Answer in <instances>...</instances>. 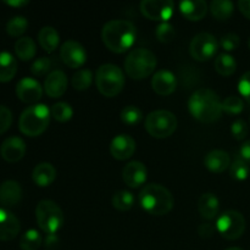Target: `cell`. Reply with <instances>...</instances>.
I'll use <instances>...</instances> for the list:
<instances>
[{
	"mask_svg": "<svg viewBox=\"0 0 250 250\" xmlns=\"http://www.w3.org/2000/svg\"><path fill=\"white\" fill-rule=\"evenodd\" d=\"M102 38L110 51L121 54L134 44L137 29L132 22L126 20H111L103 27Z\"/></svg>",
	"mask_w": 250,
	"mask_h": 250,
	"instance_id": "obj_1",
	"label": "cell"
},
{
	"mask_svg": "<svg viewBox=\"0 0 250 250\" xmlns=\"http://www.w3.org/2000/svg\"><path fill=\"white\" fill-rule=\"evenodd\" d=\"M188 109L192 116L198 121L211 124L221 117L222 103L214 90L202 88L190 95Z\"/></svg>",
	"mask_w": 250,
	"mask_h": 250,
	"instance_id": "obj_2",
	"label": "cell"
},
{
	"mask_svg": "<svg viewBox=\"0 0 250 250\" xmlns=\"http://www.w3.org/2000/svg\"><path fill=\"white\" fill-rule=\"evenodd\" d=\"M142 209L154 216H164L173 208V197L167 188L151 183L146 186L138 195Z\"/></svg>",
	"mask_w": 250,
	"mask_h": 250,
	"instance_id": "obj_3",
	"label": "cell"
},
{
	"mask_svg": "<svg viewBox=\"0 0 250 250\" xmlns=\"http://www.w3.org/2000/svg\"><path fill=\"white\" fill-rule=\"evenodd\" d=\"M50 110L44 104H36L27 107L20 116V131L28 137L41 136L49 126Z\"/></svg>",
	"mask_w": 250,
	"mask_h": 250,
	"instance_id": "obj_4",
	"label": "cell"
},
{
	"mask_svg": "<svg viewBox=\"0 0 250 250\" xmlns=\"http://www.w3.org/2000/svg\"><path fill=\"white\" fill-rule=\"evenodd\" d=\"M158 61L153 51L144 48L132 50L125 60V70L131 78L137 81L149 77L155 71Z\"/></svg>",
	"mask_w": 250,
	"mask_h": 250,
	"instance_id": "obj_5",
	"label": "cell"
},
{
	"mask_svg": "<svg viewBox=\"0 0 250 250\" xmlns=\"http://www.w3.org/2000/svg\"><path fill=\"white\" fill-rule=\"evenodd\" d=\"M97 88L104 97L112 98L125 87V75L121 68L112 63H104L97 71Z\"/></svg>",
	"mask_w": 250,
	"mask_h": 250,
	"instance_id": "obj_6",
	"label": "cell"
},
{
	"mask_svg": "<svg viewBox=\"0 0 250 250\" xmlns=\"http://www.w3.org/2000/svg\"><path fill=\"white\" fill-rule=\"evenodd\" d=\"M38 226L46 234H54L62 227L63 212L53 200H41L36 208Z\"/></svg>",
	"mask_w": 250,
	"mask_h": 250,
	"instance_id": "obj_7",
	"label": "cell"
},
{
	"mask_svg": "<svg viewBox=\"0 0 250 250\" xmlns=\"http://www.w3.org/2000/svg\"><path fill=\"white\" fill-rule=\"evenodd\" d=\"M177 128V119L167 110H155L146 119V129L151 137L158 139L167 138Z\"/></svg>",
	"mask_w": 250,
	"mask_h": 250,
	"instance_id": "obj_8",
	"label": "cell"
},
{
	"mask_svg": "<svg viewBox=\"0 0 250 250\" xmlns=\"http://www.w3.org/2000/svg\"><path fill=\"white\" fill-rule=\"evenodd\" d=\"M216 229L227 241H236L246 231V220L241 212L227 210L217 219Z\"/></svg>",
	"mask_w": 250,
	"mask_h": 250,
	"instance_id": "obj_9",
	"label": "cell"
},
{
	"mask_svg": "<svg viewBox=\"0 0 250 250\" xmlns=\"http://www.w3.org/2000/svg\"><path fill=\"white\" fill-rule=\"evenodd\" d=\"M219 50V42L212 34L202 32L192 39L189 53L197 61H208L214 58Z\"/></svg>",
	"mask_w": 250,
	"mask_h": 250,
	"instance_id": "obj_10",
	"label": "cell"
},
{
	"mask_svg": "<svg viewBox=\"0 0 250 250\" xmlns=\"http://www.w3.org/2000/svg\"><path fill=\"white\" fill-rule=\"evenodd\" d=\"M141 11L146 19L167 22L175 11V4L171 0H143Z\"/></svg>",
	"mask_w": 250,
	"mask_h": 250,
	"instance_id": "obj_11",
	"label": "cell"
},
{
	"mask_svg": "<svg viewBox=\"0 0 250 250\" xmlns=\"http://www.w3.org/2000/svg\"><path fill=\"white\" fill-rule=\"evenodd\" d=\"M60 58L65 65L78 68L87 61V53L82 44L76 41H66L60 49Z\"/></svg>",
	"mask_w": 250,
	"mask_h": 250,
	"instance_id": "obj_12",
	"label": "cell"
},
{
	"mask_svg": "<svg viewBox=\"0 0 250 250\" xmlns=\"http://www.w3.org/2000/svg\"><path fill=\"white\" fill-rule=\"evenodd\" d=\"M16 95L21 102L33 104L42 98L43 88L34 78L24 77L16 84Z\"/></svg>",
	"mask_w": 250,
	"mask_h": 250,
	"instance_id": "obj_13",
	"label": "cell"
},
{
	"mask_svg": "<svg viewBox=\"0 0 250 250\" xmlns=\"http://www.w3.org/2000/svg\"><path fill=\"white\" fill-rule=\"evenodd\" d=\"M122 178L129 188H138L146 182L148 170L141 161H131L124 167Z\"/></svg>",
	"mask_w": 250,
	"mask_h": 250,
	"instance_id": "obj_14",
	"label": "cell"
},
{
	"mask_svg": "<svg viewBox=\"0 0 250 250\" xmlns=\"http://www.w3.org/2000/svg\"><path fill=\"white\" fill-rule=\"evenodd\" d=\"M136 141L129 134H119L110 144V153L116 160H127L136 151Z\"/></svg>",
	"mask_w": 250,
	"mask_h": 250,
	"instance_id": "obj_15",
	"label": "cell"
},
{
	"mask_svg": "<svg viewBox=\"0 0 250 250\" xmlns=\"http://www.w3.org/2000/svg\"><path fill=\"white\" fill-rule=\"evenodd\" d=\"M0 154L7 163H16L21 160L26 154V143L23 139L17 136L9 137L2 142Z\"/></svg>",
	"mask_w": 250,
	"mask_h": 250,
	"instance_id": "obj_16",
	"label": "cell"
},
{
	"mask_svg": "<svg viewBox=\"0 0 250 250\" xmlns=\"http://www.w3.org/2000/svg\"><path fill=\"white\" fill-rule=\"evenodd\" d=\"M177 87L176 76L168 70H160L151 78V88L159 95L172 94Z\"/></svg>",
	"mask_w": 250,
	"mask_h": 250,
	"instance_id": "obj_17",
	"label": "cell"
},
{
	"mask_svg": "<svg viewBox=\"0 0 250 250\" xmlns=\"http://www.w3.org/2000/svg\"><path fill=\"white\" fill-rule=\"evenodd\" d=\"M20 221L12 212L0 209V241H12L20 233Z\"/></svg>",
	"mask_w": 250,
	"mask_h": 250,
	"instance_id": "obj_18",
	"label": "cell"
},
{
	"mask_svg": "<svg viewBox=\"0 0 250 250\" xmlns=\"http://www.w3.org/2000/svg\"><path fill=\"white\" fill-rule=\"evenodd\" d=\"M67 77L61 70H55L48 75L44 82V90L50 98H60L67 89Z\"/></svg>",
	"mask_w": 250,
	"mask_h": 250,
	"instance_id": "obj_19",
	"label": "cell"
},
{
	"mask_svg": "<svg viewBox=\"0 0 250 250\" xmlns=\"http://www.w3.org/2000/svg\"><path fill=\"white\" fill-rule=\"evenodd\" d=\"M22 189L16 181H5L0 185V204L5 208H12L21 200Z\"/></svg>",
	"mask_w": 250,
	"mask_h": 250,
	"instance_id": "obj_20",
	"label": "cell"
},
{
	"mask_svg": "<svg viewBox=\"0 0 250 250\" xmlns=\"http://www.w3.org/2000/svg\"><path fill=\"white\" fill-rule=\"evenodd\" d=\"M204 165L211 172L221 173L231 166V158L226 151L221 149H215L207 154L204 159Z\"/></svg>",
	"mask_w": 250,
	"mask_h": 250,
	"instance_id": "obj_21",
	"label": "cell"
},
{
	"mask_svg": "<svg viewBox=\"0 0 250 250\" xmlns=\"http://www.w3.org/2000/svg\"><path fill=\"white\" fill-rule=\"evenodd\" d=\"M180 11L189 21H200L204 19L208 12V4L204 0H192V1H181Z\"/></svg>",
	"mask_w": 250,
	"mask_h": 250,
	"instance_id": "obj_22",
	"label": "cell"
},
{
	"mask_svg": "<svg viewBox=\"0 0 250 250\" xmlns=\"http://www.w3.org/2000/svg\"><path fill=\"white\" fill-rule=\"evenodd\" d=\"M56 170L51 164L41 163L34 167L32 172V180L38 187H48L55 181Z\"/></svg>",
	"mask_w": 250,
	"mask_h": 250,
	"instance_id": "obj_23",
	"label": "cell"
},
{
	"mask_svg": "<svg viewBox=\"0 0 250 250\" xmlns=\"http://www.w3.org/2000/svg\"><path fill=\"white\" fill-rule=\"evenodd\" d=\"M198 210L205 220H214L220 211V202L216 195L204 193L198 202Z\"/></svg>",
	"mask_w": 250,
	"mask_h": 250,
	"instance_id": "obj_24",
	"label": "cell"
},
{
	"mask_svg": "<svg viewBox=\"0 0 250 250\" xmlns=\"http://www.w3.org/2000/svg\"><path fill=\"white\" fill-rule=\"evenodd\" d=\"M17 72V61L7 51L0 53V82H10Z\"/></svg>",
	"mask_w": 250,
	"mask_h": 250,
	"instance_id": "obj_25",
	"label": "cell"
},
{
	"mask_svg": "<svg viewBox=\"0 0 250 250\" xmlns=\"http://www.w3.org/2000/svg\"><path fill=\"white\" fill-rule=\"evenodd\" d=\"M38 42L42 48L48 53H53L58 49L60 43V36L54 27L45 26L39 31Z\"/></svg>",
	"mask_w": 250,
	"mask_h": 250,
	"instance_id": "obj_26",
	"label": "cell"
},
{
	"mask_svg": "<svg viewBox=\"0 0 250 250\" xmlns=\"http://www.w3.org/2000/svg\"><path fill=\"white\" fill-rule=\"evenodd\" d=\"M36 51V43L29 37H22V38L17 39L15 43V53H16L17 58L22 61H29L31 59H33Z\"/></svg>",
	"mask_w": 250,
	"mask_h": 250,
	"instance_id": "obj_27",
	"label": "cell"
},
{
	"mask_svg": "<svg viewBox=\"0 0 250 250\" xmlns=\"http://www.w3.org/2000/svg\"><path fill=\"white\" fill-rule=\"evenodd\" d=\"M209 10L215 19L219 21H226L233 14L234 5L229 0H212L209 5Z\"/></svg>",
	"mask_w": 250,
	"mask_h": 250,
	"instance_id": "obj_28",
	"label": "cell"
},
{
	"mask_svg": "<svg viewBox=\"0 0 250 250\" xmlns=\"http://www.w3.org/2000/svg\"><path fill=\"white\" fill-rule=\"evenodd\" d=\"M237 62L236 59L229 54H220L215 60V70L221 76L229 77L236 72Z\"/></svg>",
	"mask_w": 250,
	"mask_h": 250,
	"instance_id": "obj_29",
	"label": "cell"
},
{
	"mask_svg": "<svg viewBox=\"0 0 250 250\" xmlns=\"http://www.w3.org/2000/svg\"><path fill=\"white\" fill-rule=\"evenodd\" d=\"M41 233L37 229H28L20 239V248L22 250H37L42 246Z\"/></svg>",
	"mask_w": 250,
	"mask_h": 250,
	"instance_id": "obj_30",
	"label": "cell"
},
{
	"mask_svg": "<svg viewBox=\"0 0 250 250\" xmlns=\"http://www.w3.org/2000/svg\"><path fill=\"white\" fill-rule=\"evenodd\" d=\"M229 175L237 181H246L250 175V166L247 161L236 156L232 165L229 166Z\"/></svg>",
	"mask_w": 250,
	"mask_h": 250,
	"instance_id": "obj_31",
	"label": "cell"
},
{
	"mask_svg": "<svg viewBox=\"0 0 250 250\" xmlns=\"http://www.w3.org/2000/svg\"><path fill=\"white\" fill-rule=\"evenodd\" d=\"M134 204V197L128 190H119L112 197V205L120 211H127Z\"/></svg>",
	"mask_w": 250,
	"mask_h": 250,
	"instance_id": "obj_32",
	"label": "cell"
},
{
	"mask_svg": "<svg viewBox=\"0 0 250 250\" xmlns=\"http://www.w3.org/2000/svg\"><path fill=\"white\" fill-rule=\"evenodd\" d=\"M93 81V73L90 70L82 68L78 70L72 77V85L76 90H87Z\"/></svg>",
	"mask_w": 250,
	"mask_h": 250,
	"instance_id": "obj_33",
	"label": "cell"
},
{
	"mask_svg": "<svg viewBox=\"0 0 250 250\" xmlns=\"http://www.w3.org/2000/svg\"><path fill=\"white\" fill-rule=\"evenodd\" d=\"M51 116L59 122H67L72 119L73 116V110L70 104L63 102H59L53 105L50 110Z\"/></svg>",
	"mask_w": 250,
	"mask_h": 250,
	"instance_id": "obj_34",
	"label": "cell"
},
{
	"mask_svg": "<svg viewBox=\"0 0 250 250\" xmlns=\"http://www.w3.org/2000/svg\"><path fill=\"white\" fill-rule=\"evenodd\" d=\"M28 28V21L23 16H15L6 23V32L11 37H20Z\"/></svg>",
	"mask_w": 250,
	"mask_h": 250,
	"instance_id": "obj_35",
	"label": "cell"
},
{
	"mask_svg": "<svg viewBox=\"0 0 250 250\" xmlns=\"http://www.w3.org/2000/svg\"><path fill=\"white\" fill-rule=\"evenodd\" d=\"M121 120L124 124L128 125V126H134V125H138L143 120V112L139 107L129 105V106L122 109Z\"/></svg>",
	"mask_w": 250,
	"mask_h": 250,
	"instance_id": "obj_36",
	"label": "cell"
},
{
	"mask_svg": "<svg viewBox=\"0 0 250 250\" xmlns=\"http://www.w3.org/2000/svg\"><path fill=\"white\" fill-rule=\"evenodd\" d=\"M244 110V103L242 98L231 95L222 102V111L229 115H238Z\"/></svg>",
	"mask_w": 250,
	"mask_h": 250,
	"instance_id": "obj_37",
	"label": "cell"
},
{
	"mask_svg": "<svg viewBox=\"0 0 250 250\" xmlns=\"http://www.w3.org/2000/svg\"><path fill=\"white\" fill-rule=\"evenodd\" d=\"M155 34L159 42H161V43H170L176 37L175 27L168 23V22H163V23L158 26Z\"/></svg>",
	"mask_w": 250,
	"mask_h": 250,
	"instance_id": "obj_38",
	"label": "cell"
},
{
	"mask_svg": "<svg viewBox=\"0 0 250 250\" xmlns=\"http://www.w3.org/2000/svg\"><path fill=\"white\" fill-rule=\"evenodd\" d=\"M231 133L234 137V139H237V141H243L249 133L248 124L242 119L236 120L231 126Z\"/></svg>",
	"mask_w": 250,
	"mask_h": 250,
	"instance_id": "obj_39",
	"label": "cell"
},
{
	"mask_svg": "<svg viewBox=\"0 0 250 250\" xmlns=\"http://www.w3.org/2000/svg\"><path fill=\"white\" fill-rule=\"evenodd\" d=\"M51 67V61L48 58H39L32 63L31 71L34 76H44L49 72Z\"/></svg>",
	"mask_w": 250,
	"mask_h": 250,
	"instance_id": "obj_40",
	"label": "cell"
},
{
	"mask_svg": "<svg viewBox=\"0 0 250 250\" xmlns=\"http://www.w3.org/2000/svg\"><path fill=\"white\" fill-rule=\"evenodd\" d=\"M241 44V39L237 36L236 33H227L225 36H222L221 41H220V45L222 46V49L226 51H233Z\"/></svg>",
	"mask_w": 250,
	"mask_h": 250,
	"instance_id": "obj_41",
	"label": "cell"
},
{
	"mask_svg": "<svg viewBox=\"0 0 250 250\" xmlns=\"http://www.w3.org/2000/svg\"><path fill=\"white\" fill-rule=\"evenodd\" d=\"M12 124V114L6 106L0 105V134L6 132Z\"/></svg>",
	"mask_w": 250,
	"mask_h": 250,
	"instance_id": "obj_42",
	"label": "cell"
},
{
	"mask_svg": "<svg viewBox=\"0 0 250 250\" xmlns=\"http://www.w3.org/2000/svg\"><path fill=\"white\" fill-rule=\"evenodd\" d=\"M238 90L242 97L250 104V71L244 73L238 82Z\"/></svg>",
	"mask_w": 250,
	"mask_h": 250,
	"instance_id": "obj_43",
	"label": "cell"
},
{
	"mask_svg": "<svg viewBox=\"0 0 250 250\" xmlns=\"http://www.w3.org/2000/svg\"><path fill=\"white\" fill-rule=\"evenodd\" d=\"M198 233L203 238H210L215 233V227L211 224H203L198 227Z\"/></svg>",
	"mask_w": 250,
	"mask_h": 250,
	"instance_id": "obj_44",
	"label": "cell"
},
{
	"mask_svg": "<svg viewBox=\"0 0 250 250\" xmlns=\"http://www.w3.org/2000/svg\"><path fill=\"white\" fill-rule=\"evenodd\" d=\"M237 156H239V158L243 159L244 161H247V163L250 164V139L242 144L241 148H239L238 155Z\"/></svg>",
	"mask_w": 250,
	"mask_h": 250,
	"instance_id": "obj_45",
	"label": "cell"
},
{
	"mask_svg": "<svg viewBox=\"0 0 250 250\" xmlns=\"http://www.w3.org/2000/svg\"><path fill=\"white\" fill-rule=\"evenodd\" d=\"M59 243H60V238L56 236V233L46 234L45 239H44V246H45L46 249L55 248V247L59 246Z\"/></svg>",
	"mask_w": 250,
	"mask_h": 250,
	"instance_id": "obj_46",
	"label": "cell"
},
{
	"mask_svg": "<svg viewBox=\"0 0 250 250\" xmlns=\"http://www.w3.org/2000/svg\"><path fill=\"white\" fill-rule=\"evenodd\" d=\"M238 7L241 10L242 14L250 20V0H241L238 2Z\"/></svg>",
	"mask_w": 250,
	"mask_h": 250,
	"instance_id": "obj_47",
	"label": "cell"
},
{
	"mask_svg": "<svg viewBox=\"0 0 250 250\" xmlns=\"http://www.w3.org/2000/svg\"><path fill=\"white\" fill-rule=\"evenodd\" d=\"M5 4L9 5V6H14V7H22L24 5L28 4L27 0H5Z\"/></svg>",
	"mask_w": 250,
	"mask_h": 250,
	"instance_id": "obj_48",
	"label": "cell"
},
{
	"mask_svg": "<svg viewBox=\"0 0 250 250\" xmlns=\"http://www.w3.org/2000/svg\"><path fill=\"white\" fill-rule=\"evenodd\" d=\"M226 250H243V249L237 248V247H233V248H229V249H226Z\"/></svg>",
	"mask_w": 250,
	"mask_h": 250,
	"instance_id": "obj_49",
	"label": "cell"
},
{
	"mask_svg": "<svg viewBox=\"0 0 250 250\" xmlns=\"http://www.w3.org/2000/svg\"><path fill=\"white\" fill-rule=\"evenodd\" d=\"M249 48H250V39H249Z\"/></svg>",
	"mask_w": 250,
	"mask_h": 250,
	"instance_id": "obj_50",
	"label": "cell"
}]
</instances>
